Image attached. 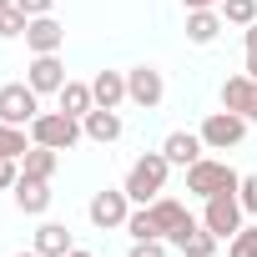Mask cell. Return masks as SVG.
I'll return each mask as SVG.
<instances>
[{
    "mask_svg": "<svg viewBox=\"0 0 257 257\" xmlns=\"http://www.w3.org/2000/svg\"><path fill=\"white\" fill-rule=\"evenodd\" d=\"M66 257H96V252H86V247H71V252H66Z\"/></svg>",
    "mask_w": 257,
    "mask_h": 257,
    "instance_id": "34",
    "label": "cell"
},
{
    "mask_svg": "<svg viewBox=\"0 0 257 257\" xmlns=\"http://www.w3.org/2000/svg\"><path fill=\"white\" fill-rule=\"evenodd\" d=\"M242 187V172L237 167H227V162H217V157H202V162H192L187 167V192L192 197H217V192H237Z\"/></svg>",
    "mask_w": 257,
    "mask_h": 257,
    "instance_id": "2",
    "label": "cell"
},
{
    "mask_svg": "<svg viewBox=\"0 0 257 257\" xmlns=\"http://www.w3.org/2000/svg\"><path fill=\"white\" fill-rule=\"evenodd\" d=\"M247 121H257V101H252V116H247Z\"/></svg>",
    "mask_w": 257,
    "mask_h": 257,
    "instance_id": "36",
    "label": "cell"
},
{
    "mask_svg": "<svg viewBox=\"0 0 257 257\" xmlns=\"http://www.w3.org/2000/svg\"><path fill=\"white\" fill-rule=\"evenodd\" d=\"M41 116V96L31 91V81H11V86H0V121H11V126H31Z\"/></svg>",
    "mask_w": 257,
    "mask_h": 257,
    "instance_id": "6",
    "label": "cell"
},
{
    "mask_svg": "<svg viewBox=\"0 0 257 257\" xmlns=\"http://www.w3.org/2000/svg\"><path fill=\"white\" fill-rule=\"evenodd\" d=\"M227 257H257V222H252V227H242V232L227 242Z\"/></svg>",
    "mask_w": 257,
    "mask_h": 257,
    "instance_id": "26",
    "label": "cell"
},
{
    "mask_svg": "<svg viewBox=\"0 0 257 257\" xmlns=\"http://www.w3.org/2000/svg\"><path fill=\"white\" fill-rule=\"evenodd\" d=\"M16 207H21L26 217H41V212L51 207V182H36V177H21V182H16Z\"/></svg>",
    "mask_w": 257,
    "mask_h": 257,
    "instance_id": "16",
    "label": "cell"
},
{
    "mask_svg": "<svg viewBox=\"0 0 257 257\" xmlns=\"http://www.w3.org/2000/svg\"><path fill=\"white\" fill-rule=\"evenodd\" d=\"M152 217H157V232H162L167 242L192 222V217H187V207H182V202H172V197H157V202H152Z\"/></svg>",
    "mask_w": 257,
    "mask_h": 257,
    "instance_id": "18",
    "label": "cell"
},
{
    "mask_svg": "<svg viewBox=\"0 0 257 257\" xmlns=\"http://www.w3.org/2000/svg\"><path fill=\"white\" fill-rule=\"evenodd\" d=\"M167 172H172L167 152H147V157H137L132 172H126V197H132L137 207H152V202L167 192Z\"/></svg>",
    "mask_w": 257,
    "mask_h": 257,
    "instance_id": "1",
    "label": "cell"
},
{
    "mask_svg": "<svg viewBox=\"0 0 257 257\" xmlns=\"http://www.w3.org/2000/svg\"><path fill=\"white\" fill-rule=\"evenodd\" d=\"M36 142H31V126H11V121H0V157H26Z\"/></svg>",
    "mask_w": 257,
    "mask_h": 257,
    "instance_id": "22",
    "label": "cell"
},
{
    "mask_svg": "<svg viewBox=\"0 0 257 257\" xmlns=\"http://www.w3.org/2000/svg\"><path fill=\"white\" fill-rule=\"evenodd\" d=\"M91 96H96V106H121L126 101V76L121 71H96V81H91Z\"/></svg>",
    "mask_w": 257,
    "mask_h": 257,
    "instance_id": "19",
    "label": "cell"
},
{
    "mask_svg": "<svg viewBox=\"0 0 257 257\" xmlns=\"http://www.w3.org/2000/svg\"><path fill=\"white\" fill-rule=\"evenodd\" d=\"M81 132H86L91 142H101V147H106V142H116V137L126 132V126H121V116H116L111 106H91V111L81 116Z\"/></svg>",
    "mask_w": 257,
    "mask_h": 257,
    "instance_id": "12",
    "label": "cell"
},
{
    "mask_svg": "<svg viewBox=\"0 0 257 257\" xmlns=\"http://www.w3.org/2000/svg\"><path fill=\"white\" fill-rule=\"evenodd\" d=\"M247 51H257V21L247 26Z\"/></svg>",
    "mask_w": 257,
    "mask_h": 257,
    "instance_id": "33",
    "label": "cell"
},
{
    "mask_svg": "<svg viewBox=\"0 0 257 257\" xmlns=\"http://www.w3.org/2000/svg\"><path fill=\"white\" fill-rule=\"evenodd\" d=\"M162 152H167V162L172 167H192V162H202V152H207V142H202V132H172L167 142H162Z\"/></svg>",
    "mask_w": 257,
    "mask_h": 257,
    "instance_id": "11",
    "label": "cell"
},
{
    "mask_svg": "<svg viewBox=\"0 0 257 257\" xmlns=\"http://www.w3.org/2000/svg\"><path fill=\"white\" fill-rule=\"evenodd\" d=\"M242 202H237V192H217V197H207V212H202V227L207 232H217L222 242H232L237 232H242Z\"/></svg>",
    "mask_w": 257,
    "mask_h": 257,
    "instance_id": "4",
    "label": "cell"
},
{
    "mask_svg": "<svg viewBox=\"0 0 257 257\" xmlns=\"http://www.w3.org/2000/svg\"><path fill=\"white\" fill-rule=\"evenodd\" d=\"M126 257H167V242L162 237H147V242H132V252Z\"/></svg>",
    "mask_w": 257,
    "mask_h": 257,
    "instance_id": "28",
    "label": "cell"
},
{
    "mask_svg": "<svg viewBox=\"0 0 257 257\" xmlns=\"http://www.w3.org/2000/svg\"><path fill=\"white\" fill-rule=\"evenodd\" d=\"M16 257H41V252H36V247H31V252H16Z\"/></svg>",
    "mask_w": 257,
    "mask_h": 257,
    "instance_id": "35",
    "label": "cell"
},
{
    "mask_svg": "<svg viewBox=\"0 0 257 257\" xmlns=\"http://www.w3.org/2000/svg\"><path fill=\"white\" fill-rule=\"evenodd\" d=\"M56 101H61V111H66V116H76V121H81V116L96 106V96H91V81H66V86L56 91Z\"/></svg>",
    "mask_w": 257,
    "mask_h": 257,
    "instance_id": "20",
    "label": "cell"
},
{
    "mask_svg": "<svg viewBox=\"0 0 257 257\" xmlns=\"http://www.w3.org/2000/svg\"><path fill=\"white\" fill-rule=\"evenodd\" d=\"M182 6H187V11H217L222 0H182Z\"/></svg>",
    "mask_w": 257,
    "mask_h": 257,
    "instance_id": "31",
    "label": "cell"
},
{
    "mask_svg": "<svg viewBox=\"0 0 257 257\" xmlns=\"http://www.w3.org/2000/svg\"><path fill=\"white\" fill-rule=\"evenodd\" d=\"M26 81H31V91L36 96H56L71 76H66V66H61V51L56 56H36L31 66H26Z\"/></svg>",
    "mask_w": 257,
    "mask_h": 257,
    "instance_id": "9",
    "label": "cell"
},
{
    "mask_svg": "<svg viewBox=\"0 0 257 257\" xmlns=\"http://www.w3.org/2000/svg\"><path fill=\"white\" fill-rule=\"evenodd\" d=\"M222 11H187V41L192 46H212L217 36H222Z\"/></svg>",
    "mask_w": 257,
    "mask_h": 257,
    "instance_id": "15",
    "label": "cell"
},
{
    "mask_svg": "<svg viewBox=\"0 0 257 257\" xmlns=\"http://www.w3.org/2000/svg\"><path fill=\"white\" fill-rule=\"evenodd\" d=\"M21 182V162L16 157H0V187H16Z\"/></svg>",
    "mask_w": 257,
    "mask_h": 257,
    "instance_id": "29",
    "label": "cell"
},
{
    "mask_svg": "<svg viewBox=\"0 0 257 257\" xmlns=\"http://www.w3.org/2000/svg\"><path fill=\"white\" fill-rule=\"evenodd\" d=\"M81 137H86L81 121L66 116V111H41V116L31 121V142H36V147H51V152H71Z\"/></svg>",
    "mask_w": 257,
    "mask_h": 257,
    "instance_id": "3",
    "label": "cell"
},
{
    "mask_svg": "<svg viewBox=\"0 0 257 257\" xmlns=\"http://www.w3.org/2000/svg\"><path fill=\"white\" fill-rule=\"evenodd\" d=\"M76 242H71V227L66 222H41L36 227V252L41 257H66Z\"/></svg>",
    "mask_w": 257,
    "mask_h": 257,
    "instance_id": "17",
    "label": "cell"
},
{
    "mask_svg": "<svg viewBox=\"0 0 257 257\" xmlns=\"http://www.w3.org/2000/svg\"><path fill=\"white\" fill-rule=\"evenodd\" d=\"M6 6H16V0H0V11H6Z\"/></svg>",
    "mask_w": 257,
    "mask_h": 257,
    "instance_id": "37",
    "label": "cell"
},
{
    "mask_svg": "<svg viewBox=\"0 0 257 257\" xmlns=\"http://www.w3.org/2000/svg\"><path fill=\"white\" fill-rule=\"evenodd\" d=\"M56 162H61V152H51V147H31V152L21 157V177L51 182V177H56Z\"/></svg>",
    "mask_w": 257,
    "mask_h": 257,
    "instance_id": "21",
    "label": "cell"
},
{
    "mask_svg": "<svg viewBox=\"0 0 257 257\" xmlns=\"http://www.w3.org/2000/svg\"><path fill=\"white\" fill-rule=\"evenodd\" d=\"M16 6H21L26 16H51V11H56V0H16Z\"/></svg>",
    "mask_w": 257,
    "mask_h": 257,
    "instance_id": "30",
    "label": "cell"
},
{
    "mask_svg": "<svg viewBox=\"0 0 257 257\" xmlns=\"http://www.w3.org/2000/svg\"><path fill=\"white\" fill-rule=\"evenodd\" d=\"M252 101H257V81H252L247 71L222 81V106H227V111H237V116H252Z\"/></svg>",
    "mask_w": 257,
    "mask_h": 257,
    "instance_id": "13",
    "label": "cell"
},
{
    "mask_svg": "<svg viewBox=\"0 0 257 257\" xmlns=\"http://www.w3.org/2000/svg\"><path fill=\"white\" fill-rule=\"evenodd\" d=\"M162 96H167V81H162L157 66H132V71H126V101H137V106L157 111Z\"/></svg>",
    "mask_w": 257,
    "mask_h": 257,
    "instance_id": "8",
    "label": "cell"
},
{
    "mask_svg": "<svg viewBox=\"0 0 257 257\" xmlns=\"http://www.w3.org/2000/svg\"><path fill=\"white\" fill-rule=\"evenodd\" d=\"M86 217H91V227H101V232L126 227V217H132V197H126V187H106V192H96L91 207H86Z\"/></svg>",
    "mask_w": 257,
    "mask_h": 257,
    "instance_id": "7",
    "label": "cell"
},
{
    "mask_svg": "<svg viewBox=\"0 0 257 257\" xmlns=\"http://www.w3.org/2000/svg\"><path fill=\"white\" fill-rule=\"evenodd\" d=\"M247 76L257 81V51H247Z\"/></svg>",
    "mask_w": 257,
    "mask_h": 257,
    "instance_id": "32",
    "label": "cell"
},
{
    "mask_svg": "<svg viewBox=\"0 0 257 257\" xmlns=\"http://www.w3.org/2000/svg\"><path fill=\"white\" fill-rule=\"evenodd\" d=\"M126 232H132V242H147V237H162L157 232V217H152V207H137L132 217H126ZM167 242V237H162Z\"/></svg>",
    "mask_w": 257,
    "mask_h": 257,
    "instance_id": "24",
    "label": "cell"
},
{
    "mask_svg": "<svg viewBox=\"0 0 257 257\" xmlns=\"http://www.w3.org/2000/svg\"><path fill=\"white\" fill-rule=\"evenodd\" d=\"M26 46H31L36 56H56V51L66 46V26H61L56 16H31V26H26Z\"/></svg>",
    "mask_w": 257,
    "mask_h": 257,
    "instance_id": "10",
    "label": "cell"
},
{
    "mask_svg": "<svg viewBox=\"0 0 257 257\" xmlns=\"http://www.w3.org/2000/svg\"><path fill=\"white\" fill-rule=\"evenodd\" d=\"M237 202H242V212H247V217H257V172H247V177H242Z\"/></svg>",
    "mask_w": 257,
    "mask_h": 257,
    "instance_id": "27",
    "label": "cell"
},
{
    "mask_svg": "<svg viewBox=\"0 0 257 257\" xmlns=\"http://www.w3.org/2000/svg\"><path fill=\"white\" fill-rule=\"evenodd\" d=\"M242 137H247V116H237V111H212L207 121H202V142H207V152H227V147H242Z\"/></svg>",
    "mask_w": 257,
    "mask_h": 257,
    "instance_id": "5",
    "label": "cell"
},
{
    "mask_svg": "<svg viewBox=\"0 0 257 257\" xmlns=\"http://www.w3.org/2000/svg\"><path fill=\"white\" fill-rule=\"evenodd\" d=\"M217 242H222V237H217V232H207V227H197V222H187V227L172 237V247H177L182 257H212V252H217Z\"/></svg>",
    "mask_w": 257,
    "mask_h": 257,
    "instance_id": "14",
    "label": "cell"
},
{
    "mask_svg": "<svg viewBox=\"0 0 257 257\" xmlns=\"http://www.w3.org/2000/svg\"><path fill=\"white\" fill-rule=\"evenodd\" d=\"M26 26H31V16H26L21 6H6V11H0V36H6V41L26 36Z\"/></svg>",
    "mask_w": 257,
    "mask_h": 257,
    "instance_id": "25",
    "label": "cell"
},
{
    "mask_svg": "<svg viewBox=\"0 0 257 257\" xmlns=\"http://www.w3.org/2000/svg\"><path fill=\"white\" fill-rule=\"evenodd\" d=\"M217 11H222V21H227V26H242V31H247V26L257 21V0H222Z\"/></svg>",
    "mask_w": 257,
    "mask_h": 257,
    "instance_id": "23",
    "label": "cell"
}]
</instances>
